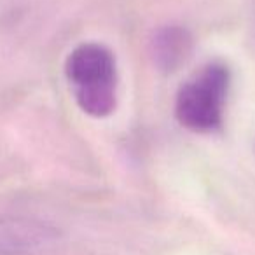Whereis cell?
Segmentation results:
<instances>
[{
  "label": "cell",
  "instance_id": "3",
  "mask_svg": "<svg viewBox=\"0 0 255 255\" xmlns=\"http://www.w3.org/2000/svg\"><path fill=\"white\" fill-rule=\"evenodd\" d=\"M194 47L192 33L182 25H164L150 39V56L161 72H175L189 60Z\"/></svg>",
  "mask_w": 255,
  "mask_h": 255
},
{
  "label": "cell",
  "instance_id": "4",
  "mask_svg": "<svg viewBox=\"0 0 255 255\" xmlns=\"http://www.w3.org/2000/svg\"><path fill=\"white\" fill-rule=\"evenodd\" d=\"M254 23H255V7H254Z\"/></svg>",
  "mask_w": 255,
  "mask_h": 255
},
{
  "label": "cell",
  "instance_id": "2",
  "mask_svg": "<svg viewBox=\"0 0 255 255\" xmlns=\"http://www.w3.org/2000/svg\"><path fill=\"white\" fill-rule=\"evenodd\" d=\"M231 86V72L220 61H210L178 88L175 117L194 133H213L222 126Z\"/></svg>",
  "mask_w": 255,
  "mask_h": 255
},
{
  "label": "cell",
  "instance_id": "1",
  "mask_svg": "<svg viewBox=\"0 0 255 255\" xmlns=\"http://www.w3.org/2000/svg\"><path fill=\"white\" fill-rule=\"evenodd\" d=\"M65 79L75 103L91 117H107L117 105L116 56L100 42H82L65 60Z\"/></svg>",
  "mask_w": 255,
  "mask_h": 255
}]
</instances>
